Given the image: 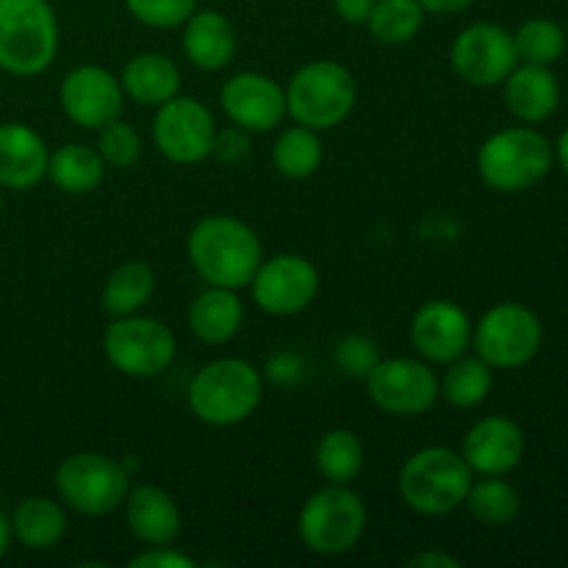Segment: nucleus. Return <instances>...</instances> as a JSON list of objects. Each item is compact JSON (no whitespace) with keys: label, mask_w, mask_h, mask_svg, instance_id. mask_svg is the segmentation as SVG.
<instances>
[{"label":"nucleus","mask_w":568,"mask_h":568,"mask_svg":"<svg viewBox=\"0 0 568 568\" xmlns=\"http://www.w3.org/2000/svg\"><path fill=\"white\" fill-rule=\"evenodd\" d=\"M186 255L209 286L244 288L264 258L253 227L233 216H205L186 239Z\"/></svg>","instance_id":"nucleus-1"},{"label":"nucleus","mask_w":568,"mask_h":568,"mask_svg":"<svg viewBox=\"0 0 568 568\" xmlns=\"http://www.w3.org/2000/svg\"><path fill=\"white\" fill-rule=\"evenodd\" d=\"M59 50V20L48 0H0V70L31 78Z\"/></svg>","instance_id":"nucleus-2"},{"label":"nucleus","mask_w":568,"mask_h":568,"mask_svg":"<svg viewBox=\"0 0 568 568\" xmlns=\"http://www.w3.org/2000/svg\"><path fill=\"white\" fill-rule=\"evenodd\" d=\"M475 471L449 447H425L399 469V497L422 516H447L466 503Z\"/></svg>","instance_id":"nucleus-3"},{"label":"nucleus","mask_w":568,"mask_h":568,"mask_svg":"<svg viewBox=\"0 0 568 568\" xmlns=\"http://www.w3.org/2000/svg\"><path fill=\"white\" fill-rule=\"evenodd\" d=\"M264 397L258 369L242 358H220L203 366L189 386V408L200 422L233 427L250 419Z\"/></svg>","instance_id":"nucleus-4"},{"label":"nucleus","mask_w":568,"mask_h":568,"mask_svg":"<svg viewBox=\"0 0 568 568\" xmlns=\"http://www.w3.org/2000/svg\"><path fill=\"white\" fill-rule=\"evenodd\" d=\"M355 98L358 89L353 72L338 61L320 59L300 67L288 81L286 114L311 131H331L347 120L355 109Z\"/></svg>","instance_id":"nucleus-5"},{"label":"nucleus","mask_w":568,"mask_h":568,"mask_svg":"<svg viewBox=\"0 0 568 568\" xmlns=\"http://www.w3.org/2000/svg\"><path fill=\"white\" fill-rule=\"evenodd\" d=\"M555 150L532 128H505L491 133L477 153V172L494 192H527L549 175Z\"/></svg>","instance_id":"nucleus-6"},{"label":"nucleus","mask_w":568,"mask_h":568,"mask_svg":"<svg viewBox=\"0 0 568 568\" xmlns=\"http://www.w3.org/2000/svg\"><path fill=\"white\" fill-rule=\"evenodd\" d=\"M366 505L349 486L327 483L322 491L311 494L297 519L300 541L322 558L349 552L366 530Z\"/></svg>","instance_id":"nucleus-7"},{"label":"nucleus","mask_w":568,"mask_h":568,"mask_svg":"<svg viewBox=\"0 0 568 568\" xmlns=\"http://www.w3.org/2000/svg\"><path fill=\"white\" fill-rule=\"evenodd\" d=\"M61 503L81 516H109L122 508L131 483L125 466L100 453H75L55 469Z\"/></svg>","instance_id":"nucleus-8"},{"label":"nucleus","mask_w":568,"mask_h":568,"mask_svg":"<svg viewBox=\"0 0 568 568\" xmlns=\"http://www.w3.org/2000/svg\"><path fill=\"white\" fill-rule=\"evenodd\" d=\"M477 358L491 369H521L544 344V325L536 311L521 303H499L483 314L471 331Z\"/></svg>","instance_id":"nucleus-9"},{"label":"nucleus","mask_w":568,"mask_h":568,"mask_svg":"<svg viewBox=\"0 0 568 568\" xmlns=\"http://www.w3.org/2000/svg\"><path fill=\"white\" fill-rule=\"evenodd\" d=\"M109 364L128 377H159L175 361L178 342L170 327L150 316H116L103 336Z\"/></svg>","instance_id":"nucleus-10"},{"label":"nucleus","mask_w":568,"mask_h":568,"mask_svg":"<svg viewBox=\"0 0 568 568\" xmlns=\"http://www.w3.org/2000/svg\"><path fill=\"white\" fill-rule=\"evenodd\" d=\"M366 392L372 405L383 414L410 419L427 414L436 405L442 383L425 361L381 358L366 375Z\"/></svg>","instance_id":"nucleus-11"},{"label":"nucleus","mask_w":568,"mask_h":568,"mask_svg":"<svg viewBox=\"0 0 568 568\" xmlns=\"http://www.w3.org/2000/svg\"><path fill=\"white\" fill-rule=\"evenodd\" d=\"M453 72L469 87H497L519 64L514 33L497 22H471L455 37L449 48Z\"/></svg>","instance_id":"nucleus-12"},{"label":"nucleus","mask_w":568,"mask_h":568,"mask_svg":"<svg viewBox=\"0 0 568 568\" xmlns=\"http://www.w3.org/2000/svg\"><path fill=\"white\" fill-rule=\"evenodd\" d=\"M216 125L211 111L194 98H172L159 105L153 139L159 153L172 164H197L214 150Z\"/></svg>","instance_id":"nucleus-13"},{"label":"nucleus","mask_w":568,"mask_h":568,"mask_svg":"<svg viewBox=\"0 0 568 568\" xmlns=\"http://www.w3.org/2000/svg\"><path fill=\"white\" fill-rule=\"evenodd\" d=\"M253 303L272 316H292L308 308L320 292V272L308 258L294 253L261 261L250 281Z\"/></svg>","instance_id":"nucleus-14"},{"label":"nucleus","mask_w":568,"mask_h":568,"mask_svg":"<svg viewBox=\"0 0 568 568\" xmlns=\"http://www.w3.org/2000/svg\"><path fill=\"white\" fill-rule=\"evenodd\" d=\"M61 109L70 116L75 125L89 128V131H100L109 122L120 120L122 103H125V92L122 83L111 75L103 67H75L70 75L61 81Z\"/></svg>","instance_id":"nucleus-15"},{"label":"nucleus","mask_w":568,"mask_h":568,"mask_svg":"<svg viewBox=\"0 0 568 568\" xmlns=\"http://www.w3.org/2000/svg\"><path fill=\"white\" fill-rule=\"evenodd\" d=\"M222 111L247 133H270L286 116V92L261 72H239L222 87Z\"/></svg>","instance_id":"nucleus-16"},{"label":"nucleus","mask_w":568,"mask_h":568,"mask_svg":"<svg viewBox=\"0 0 568 568\" xmlns=\"http://www.w3.org/2000/svg\"><path fill=\"white\" fill-rule=\"evenodd\" d=\"M410 342L430 364H453L469 349L471 322L453 300H430L410 320Z\"/></svg>","instance_id":"nucleus-17"},{"label":"nucleus","mask_w":568,"mask_h":568,"mask_svg":"<svg viewBox=\"0 0 568 568\" xmlns=\"http://www.w3.org/2000/svg\"><path fill=\"white\" fill-rule=\"evenodd\" d=\"M464 460L483 477H505L525 458V433L508 416H486L464 438Z\"/></svg>","instance_id":"nucleus-18"},{"label":"nucleus","mask_w":568,"mask_h":568,"mask_svg":"<svg viewBox=\"0 0 568 568\" xmlns=\"http://www.w3.org/2000/svg\"><path fill=\"white\" fill-rule=\"evenodd\" d=\"M50 150L33 128L22 122L0 125V186L26 192L48 178Z\"/></svg>","instance_id":"nucleus-19"},{"label":"nucleus","mask_w":568,"mask_h":568,"mask_svg":"<svg viewBox=\"0 0 568 568\" xmlns=\"http://www.w3.org/2000/svg\"><path fill=\"white\" fill-rule=\"evenodd\" d=\"M128 530L144 547H164L181 532V510L175 499L159 486H136L125 497Z\"/></svg>","instance_id":"nucleus-20"},{"label":"nucleus","mask_w":568,"mask_h":568,"mask_svg":"<svg viewBox=\"0 0 568 568\" xmlns=\"http://www.w3.org/2000/svg\"><path fill=\"white\" fill-rule=\"evenodd\" d=\"M505 103H508L510 114L516 120L527 122V125H538V122L549 120L560 103V87L558 78L549 67L544 64H521L514 67L508 78H505Z\"/></svg>","instance_id":"nucleus-21"},{"label":"nucleus","mask_w":568,"mask_h":568,"mask_svg":"<svg viewBox=\"0 0 568 568\" xmlns=\"http://www.w3.org/2000/svg\"><path fill=\"white\" fill-rule=\"evenodd\" d=\"M183 53L200 70H222L236 55V31L225 14L214 9L194 11L183 22Z\"/></svg>","instance_id":"nucleus-22"},{"label":"nucleus","mask_w":568,"mask_h":568,"mask_svg":"<svg viewBox=\"0 0 568 568\" xmlns=\"http://www.w3.org/2000/svg\"><path fill=\"white\" fill-rule=\"evenodd\" d=\"M122 92L136 105H164L181 89V70L161 53H139L122 67Z\"/></svg>","instance_id":"nucleus-23"},{"label":"nucleus","mask_w":568,"mask_h":568,"mask_svg":"<svg viewBox=\"0 0 568 568\" xmlns=\"http://www.w3.org/2000/svg\"><path fill=\"white\" fill-rule=\"evenodd\" d=\"M244 320V305L236 288L209 286L189 308V331L203 344H225L239 333Z\"/></svg>","instance_id":"nucleus-24"},{"label":"nucleus","mask_w":568,"mask_h":568,"mask_svg":"<svg viewBox=\"0 0 568 568\" xmlns=\"http://www.w3.org/2000/svg\"><path fill=\"white\" fill-rule=\"evenodd\" d=\"M11 538L26 549L42 552L53 549L67 536V514L55 499L50 497H26L9 516Z\"/></svg>","instance_id":"nucleus-25"},{"label":"nucleus","mask_w":568,"mask_h":568,"mask_svg":"<svg viewBox=\"0 0 568 568\" xmlns=\"http://www.w3.org/2000/svg\"><path fill=\"white\" fill-rule=\"evenodd\" d=\"M103 155L87 144H64L50 153L48 178L67 194H89L103 183Z\"/></svg>","instance_id":"nucleus-26"},{"label":"nucleus","mask_w":568,"mask_h":568,"mask_svg":"<svg viewBox=\"0 0 568 568\" xmlns=\"http://www.w3.org/2000/svg\"><path fill=\"white\" fill-rule=\"evenodd\" d=\"M155 292V272L142 261L116 266L103 288V308L111 316H131L150 303Z\"/></svg>","instance_id":"nucleus-27"},{"label":"nucleus","mask_w":568,"mask_h":568,"mask_svg":"<svg viewBox=\"0 0 568 568\" xmlns=\"http://www.w3.org/2000/svg\"><path fill=\"white\" fill-rule=\"evenodd\" d=\"M316 469L325 477L327 483H336V486H349L353 480H358V475L364 471V444L355 436L353 430H327L325 436L316 444Z\"/></svg>","instance_id":"nucleus-28"},{"label":"nucleus","mask_w":568,"mask_h":568,"mask_svg":"<svg viewBox=\"0 0 568 568\" xmlns=\"http://www.w3.org/2000/svg\"><path fill=\"white\" fill-rule=\"evenodd\" d=\"M272 164L283 178L305 181L322 166V142L316 131L305 125H294L277 136L272 148Z\"/></svg>","instance_id":"nucleus-29"},{"label":"nucleus","mask_w":568,"mask_h":568,"mask_svg":"<svg viewBox=\"0 0 568 568\" xmlns=\"http://www.w3.org/2000/svg\"><path fill=\"white\" fill-rule=\"evenodd\" d=\"M425 14L419 0H375L369 20V33L381 44H408L425 26Z\"/></svg>","instance_id":"nucleus-30"},{"label":"nucleus","mask_w":568,"mask_h":568,"mask_svg":"<svg viewBox=\"0 0 568 568\" xmlns=\"http://www.w3.org/2000/svg\"><path fill=\"white\" fill-rule=\"evenodd\" d=\"M464 505L480 525L508 527L519 516L521 497L516 486H510L503 477H486L480 483H471Z\"/></svg>","instance_id":"nucleus-31"},{"label":"nucleus","mask_w":568,"mask_h":568,"mask_svg":"<svg viewBox=\"0 0 568 568\" xmlns=\"http://www.w3.org/2000/svg\"><path fill=\"white\" fill-rule=\"evenodd\" d=\"M447 366L449 369L444 372L442 394L447 397L449 405H455V408H477L480 403H486L494 386V372L486 361L477 358V355L475 358L460 355Z\"/></svg>","instance_id":"nucleus-32"},{"label":"nucleus","mask_w":568,"mask_h":568,"mask_svg":"<svg viewBox=\"0 0 568 568\" xmlns=\"http://www.w3.org/2000/svg\"><path fill=\"white\" fill-rule=\"evenodd\" d=\"M516 55L525 64H555L566 53V31L555 20L536 17V20L521 22L514 33Z\"/></svg>","instance_id":"nucleus-33"},{"label":"nucleus","mask_w":568,"mask_h":568,"mask_svg":"<svg viewBox=\"0 0 568 568\" xmlns=\"http://www.w3.org/2000/svg\"><path fill=\"white\" fill-rule=\"evenodd\" d=\"M98 153L103 155L109 166H131L136 164L139 153H142V136H139L133 125L114 120L105 128H100Z\"/></svg>","instance_id":"nucleus-34"},{"label":"nucleus","mask_w":568,"mask_h":568,"mask_svg":"<svg viewBox=\"0 0 568 568\" xmlns=\"http://www.w3.org/2000/svg\"><path fill=\"white\" fill-rule=\"evenodd\" d=\"M128 11L142 26L150 28H178L197 11V0H125Z\"/></svg>","instance_id":"nucleus-35"},{"label":"nucleus","mask_w":568,"mask_h":568,"mask_svg":"<svg viewBox=\"0 0 568 568\" xmlns=\"http://www.w3.org/2000/svg\"><path fill=\"white\" fill-rule=\"evenodd\" d=\"M381 361L377 355V344L366 336H344L336 344V364L344 375L364 377L372 372V366Z\"/></svg>","instance_id":"nucleus-36"},{"label":"nucleus","mask_w":568,"mask_h":568,"mask_svg":"<svg viewBox=\"0 0 568 568\" xmlns=\"http://www.w3.org/2000/svg\"><path fill=\"white\" fill-rule=\"evenodd\" d=\"M211 153H216V159L225 161V164H233V161H242L244 155L250 153L247 131H244V128H239V125L225 128V131H216L214 150H211Z\"/></svg>","instance_id":"nucleus-37"},{"label":"nucleus","mask_w":568,"mask_h":568,"mask_svg":"<svg viewBox=\"0 0 568 568\" xmlns=\"http://www.w3.org/2000/svg\"><path fill=\"white\" fill-rule=\"evenodd\" d=\"M131 568H194V560L164 544V547H148L131 558Z\"/></svg>","instance_id":"nucleus-38"},{"label":"nucleus","mask_w":568,"mask_h":568,"mask_svg":"<svg viewBox=\"0 0 568 568\" xmlns=\"http://www.w3.org/2000/svg\"><path fill=\"white\" fill-rule=\"evenodd\" d=\"M333 9L349 26H366L372 9H375V0H333Z\"/></svg>","instance_id":"nucleus-39"},{"label":"nucleus","mask_w":568,"mask_h":568,"mask_svg":"<svg viewBox=\"0 0 568 568\" xmlns=\"http://www.w3.org/2000/svg\"><path fill=\"white\" fill-rule=\"evenodd\" d=\"M408 566L414 568H460V560L453 558L447 552H436V549H427V552L414 555L408 560Z\"/></svg>","instance_id":"nucleus-40"},{"label":"nucleus","mask_w":568,"mask_h":568,"mask_svg":"<svg viewBox=\"0 0 568 568\" xmlns=\"http://www.w3.org/2000/svg\"><path fill=\"white\" fill-rule=\"evenodd\" d=\"M427 14H458L469 9L475 0H419Z\"/></svg>","instance_id":"nucleus-41"},{"label":"nucleus","mask_w":568,"mask_h":568,"mask_svg":"<svg viewBox=\"0 0 568 568\" xmlns=\"http://www.w3.org/2000/svg\"><path fill=\"white\" fill-rule=\"evenodd\" d=\"M9 547H11V525H9V516L0 510V560L6 558Z\"/></svg>","instance_id":"nucleus-42"},{"label":"nucleus","mask_w":568,"mask_h":568,"mask_svg":"<svg viewBox=\"0 0 568 568\" xmlns=\"http://www.w3.org/2000/svg\"><path fill=\"white\" fill-rule=\"evenodd\" d=\"M555 155H558V161H560V170H564L568 175V128L564 133H560L558 148H555Z\"/></svg>","instance_id":"nucleus-43"},{"label":"nucleus","mask_w":568,"mask_h":568,"mask_svg":"<svg viewBox=\"0 0 568 568\" xmlns=\"http://www.w3.org/2000/svg\"><path fill=\"white\" fill-rule=\"evenodd\" d=\"M0 214H3V194H0Z\"/></svg>","instance_id":"nucleus-44"}]
</instances>
